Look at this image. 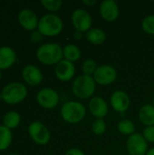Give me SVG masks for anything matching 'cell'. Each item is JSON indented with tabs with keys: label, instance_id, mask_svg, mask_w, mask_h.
I'll use <instances>...</instances> for the list:
<instances>
[{
	"label": "cell",
	"instance_id": "7a4b0ae2",
	"mask_svg": "<svg viewBox=\"0 0 154 155\" xmlns=\"http://www.w3.org/2000/svg\"><path fill=\"white\" fill-rule=\"evenodd\" d=\"M96 89V83L93 76L82 74L74 79L72 91L80 99H87L93 95Z\"/></svg>",
	"mask_w": 154,
	"mask_h": 155
},
{
	"label": "cell",
	"instance_id": "d4e9b609",
	"mask_svg": "<svg viewBox=\"0 0 154 155\" xmlns=\"http://www.w3.org/2000/svg\"><path fill=\"white\" fill-rule=\"evenodd\" d=\"M41 4L46 10L55 12L62 7L63 2L61 0H42Z\"/></svg>",
	"mask_w": 154,
	"mask_h": 155
},
{
	"label": "cell",
	"instance_id": "83f0119b",
	"mask_svg": "<svg viewBox=\"0 0 154 155\" xmlns=\"http://www.w3.org/2000/svg\"><path fill=\"white\" fill-rule=\"evenodd\" d=\"M143 136L147 143H154V126H146V128L143 130Z\"/></svg>",
	"mask_w": 154,
	"mask_h": 155
},
{
	"label": "cell",
	"instance_id": "30bf717a",
	"mask_svg": "<svg viewBox=\"0 0 154 155\" xmlns=\"http://www.w3.org/2000/svg\"><path fill=\"white\" fill-rule=\"evenodd\" d=\"M59 94L52 88H44L36 95V101L44 109H53L59 104Z\"/></svg>",
	"mask_w": 154,
	"mask_h": 155
},
{
	"label": "cell",
	"instance_id": "ac0fdd59",
	"mask_svg": "<svg viewBox=\"0 0 154 155\" xmlns=\"http://www.w3.org/2000/svg\"><path fill=\"white\" fill-rule=\"evenodd\" d=\"M139 119L146 126H154L153 104H145L139 111Z\"/></svg>",
	"mask_w": 154,
	"mask_h": 155
},
{
	"label": "cell",
	"instance_id": "52a82bcc",
	"mask_svg": "<svg viewBox=\"0 0 154 155\" xmlns=\"http://www.w3.org/2000/svg\"><path fill=\"white\" fill-rule=\"evenodd\" d=\"M72 24L76 31L88 32L92 26V16L85 9H76L72 14Z\"/></svg>",
	"mask_w": 154,
	"mask_h": 155
},
{
	"label": "cell",
	"instance_id": "e0dca14e",
	"mask_svg": "<svg viewBox=\"0 0 154 155\" xmlns=\"http://www.w3.org/2000/svg\"><path fill=\"white\" fill-rule=\"evenodd\" d=\"M16 60V54L15 50L9 46L0 47V70L8 69Z\"/></svg>",
	"mask_w": 154,
	"mask_h": 155
},
{
	"label": "cell",
	"instance_id": "277c9868",
	"mask_svg": "<svg viewBox=\"0 0 154 155\" xmlns=\"http://www.w3.org/2000/svg\"><path fill=\"white\" fill-rule=\"evenodd\" d=\"M64 28L62 19L54 14H47L41 17L37 29L44 36H55L59 35Z\"/></svg>",
	"mask_w": 154,
	"mask_h": 155
},
{
	"label": "cell",
	"instance_id": "603a6c76",
	"mask_svg": "<svg viewBox=\"0 0 154 155\" xmlns=\"http://www.w3.org/2000/svg\"><path fill=\"white\" fill-rule=\"evenodd\" d=\"M117 129L119 133H121L123 135H132L135 132V126L134 124L128 119H123L120 121L117 124Z\"/></svg>",
	"mask_w": 154,
	"mask_h": 155
},
{
	"label": "cell",
	"instance_id": "cb8c5ba5",
	"mask_svg": "<svg viewBox=\"0 0 154 155\" xmlns=\"http://www.w3.org/2000/svg\"><path fill=\"white\" fill-rule=\"evenodd\" d=\"M96 69H97V64H96L95 61H93V59L85 60L82 65V71H83L84 74H85V75H90V76L93 75Z\"/></svg>",
	"mask_w": 154,
	"mask_h": 155
},
{
	"label": "cell",
	"instance_id": "1f68e13d",
	"mask_svg": "<svg viewBox=\"0 0 154 155\" xmlns=\"http://www.w3.org/2000/svg\"><path fill=\"white\" fill-rule=\"evenodd\" d=\"M146 155H154V148L151 149V150H150L149 152H147Z\"/></svg>",
	"mask_w": 154,
	"mask_h": 155
},
{
	"label": "cell",
	"instance_id": "d6986e66",
	"mask_svg": "<svg viewBox=\"0 0 154 155\" xmlns=\"http://www.w3.org/2000/svg\"><path fill=\"white\" fill-rule=\"evenodd\" d=\"M85 37L88 42H90L93 45H102L105 39H106V35L104 31L101 28H92L88 32H86Z\"/></svg>",
	"mask_w": 154,
	"mask_h": 155
},
{
	"label": "cell",
	"instance_id": "4316f807",
	"mask_svg": "<svg viewBox=\"0 0 154 155\" xmlns=\"http://www.w3.org/2000/svg\"><path fill=\"white\" fill-rule=\"evenodd\" d=\"M92 131L96 135H102L106 131V124L103 119H96L92 125Z\"/></svg>",
	"mask_w": 154,
	"mask_h": 155
},
{
	"label": "cell",
	"instance_id": "4dcf8cb0",
	"mask_svg": "<svg viewBox=\"0 0 154 155\" xmlns=\"http://www.w3.org/2000/svg\"><path fill=\"white\" fill-rule=\"evenodd\" d=\"M83 3H84V5H88V6H93V5L96 4V1H95V0H84Z\"/></svg>",
	"mask_w": 154,
	"mask_h": 155
},
{
	"label": "cell",
	"instance_id": "5b68a950",
	"mask_svg": "<svg viewBox=\"0 0 154 155\" xmlns=\"http://www.w3.org/2000/svg\"><path fill=\"white\" fill-rule=\"evenodd\" d=\"M1 94L2 100L6 104H16L25 99L27 95V89L21 83H10L3 88Z\"/></svg>",
	"mask_w": 154,
	"mask_h": 155
},
{
	"label": "cell",
	"instance_id": "ffe728a7",
	"mask_svg": "<svg viewBox=\"0 0 154 155\" xmlns=\"http://www.w3.org/2000/svg\"><path fill=\"white\" fill-rule=\"evenodd\" d=\"M63 55L65 60L74 63L80 59L81 50L76 45H74L73 44H69V45H66L63 48Z\"/></svg>",
	"mask_w": 154,
	"mask_h": 155
},
{
	"label": "cell",
	"instance_id": "f1b7e54d",
	"mask_svg": "<svg viewBox=\"0 0 154 155\" xmlns=\"http://www.w3.org/2000/svg\"><path fill=\"white\" fill-rule=\"evenodd\" d=\"M30 39L34 43H39L43 39V35L38 30H34L32 32V34L30 35Z\"/></svg>",
	"mask_w": 154,
	"mask_h": 155
},
{
	"label": "cell",
	"instance_id": "5bb4252c",
	"mask_svg": "<svg viewBox=\"0 0 154 155\" xmlns=\"http://www.w3.org/2000/svg\"><path fill=\"white\" fill-rule=\"evenodd\" d=\"M88 107L91 114L96 119H103L109 111L108 104L105 100L99 96L93 97L89 102Z\"/></svg>",
	"mask_w": 154,
	"mask_h": 155
},
{
	"label": "cell",
	"instance_id": "9c48e42d",
	"mask_svg": "<svg viewBox=\"0 0 154 155\" xmlns=\"http://www.w3.org/2000/svg\"><path fill=\"white\" fill-rule=\"evenodd\" d=\"M126 148L130 155H146L148 151V143L140 134H133L129 136Z\"/></svg>",
	"mask_w": 154,
	"mask_h": 155
},
{
	"label": "cell",
	"instance_id": "836d02e7",
	"mask_svg": "<svg viewBox=\"0 0 154 155\" xmlns=\"http://www.w3.org/2000/svg\"><path fill=\"white\" fill-rule=\"evenodd\" d=\"M10 155H19V154H10Z\"/></svg>",
	"mask_w": 154,
	"mask_h": 155
},
{
	"label": "cell",
	"instance_id": "8992f818",
	"mask_svg": "<svg viewBox=\"0 0 154 155\" xmlns=\"http://www.w3.org/2000/svg\"><path fill=\"white\" fill-rule=\"evenodd\" d=\"M28 134L32 140L39 145H45L49 143L51 138L49 130L40 122H33L30 124L28 127Z\"/></svg>",
	"mask_w": 154,
	"mask_h": 155
},
{
	"label": "cell",
	"instance_id": "8fae6325",
	"mask_svg": "<svg viewBox=\"0 0 154 155\" xmlns=\"http://www.w3.org/2000/svg\"><path fill=\"white\" fill-rule=\"evenodd\" d=\"M100 15L101 16L108 22L115 21L120 14L119 6L114 0H104L100 5Z\"/></svg>",
	"mask_w": 154,
	"mask_h": 155
},
{
	"label": "cell",
	"instance_id": "6da1fadb",
	"mask_svg": "<svg viewBox=\"0 0 154 155\" xmlns=\"http://www.w3.org/2000/svg\"><path fill=\"white\" fill-rule=\"evenodd\" d=\"M38 61L46 65L57 64L63 60V48L59 44L47 43L38 47L36 51Z\"/></svg>",
	"mask_w": 154,
	"mask_h": 155
},
{
	"label": "cell",
	"instance_id": "ba28073f",
	"mask_svg": "<svg viewBox=\"0 0 154 155\" xmlns=\"http://www.w3.org/2000/svg\"><path fill=\"white\" fill-rule=\"evenodd\" d=\"M93 77L96 84L101 85H109L116 80L117 71L111 65L103 64L97 67Z\"/></svg>",
	"mask_w": 154,
	"mask_h": 155
},
{
	"label": "cell",
	"instance_id": "9a60e30c",
	"mask_svg": "<svg viewBox=\"0 0 154 155\" xmlns=\"http://www.w3.org/2000/svg\"><path fill=\"white\" fill-rule=\"evenodd\" d=\"M111 105L113 109L118 113H124L130 107V98L123 91H115L111 96Z\"/></svg>",
	"mask_w": 154,
	"mask_h": 155
},
{
	"label": "cell",
	"instance_id": "2e32d148",
	"mask_svg": "<svg viewBox=\"0 0 154 155\" xmlns=\"http://www.w3.org/2000/svg\"><path fill=\"white\" fill-rule=\"evenodd\" d=\"M22 76L24 81L29 85L35 86L42 83L43 81V74L39 68L34 65L28 64L24 67L22 72Z\"/></svg>",
	"mask_w": 154,
	"mask_h": 155
},
{
	"label": "cell",
	"instance_id": "d6a6232c",
	"mask_svg": "<svg viewBox=\"0 0 154 155\" xmlns=\"http://www.w3.org/2000/svg\"><path fill=\"white\" fill-rule=\"evenodd\" d=\"M1 78H2V73H1V70H0V80H1Z\"/></svg>",
	"mask_w": 154,
	"mask_h": 155
},
{
	"label": "cell",
	"instance_id": "e575fe53",
	"mask_svg": "<svg viewBox=\"0 0 154 155\" xmlns=\"http://www.w3.org/2000/svg\"><path fill=\"white\" fill-rule=\"evenodd\" d=\"M153 106H154V97H153Z\"/></svg>",
	"mask_w": 154,
	"mask_h": 155
},
{
	"label": "cell",
	"instance_id": "484cf974",
	"mask_svg": "<svg viewBox=\"0 0 154 155\" xmlns=\"http://www.w3.org/2000/svg\"><path fill=\"white\" fill-rule=\"evenodd\" d=\"M142 27L145 33L154 35V15H148L143 20Z\"/></svg>",
	"mask_w": 154,
	"mask_h": 155
},
{
	"label": "cell",
	"instance_id": "7c38bea8",
	"mask_svg": "<svg viewBox=\"0 0 154 155\" xmlns=\"http://www.w3.org/2000/svg\"><path fill=\"white\" fill-rule=\"evenodd\" d=\"M18 22L20 25L27 31H34L38 26L39 20L36 14L31 9H23L19 12Z\"/></svg>",
	"mask_w": 154,
	"mask_h": 155
},
{
	"label": "cell",
	"instance_id": "f546056e",
	"mask_svg": "<svg viewBox=\"0 0 154 155\" xmlns=\"http://www.w3.org/2000/svg\"><path fill=\"white\" fill-rule=\"evenodd\" d=\"M64 155H84V152L79 150V149H76V148H73V149H70L68 150L65 154Z\"/></svg>",
	"mask_w": 154,
	"mask_h": 155
},
{
	"label": "cell",
	"instance_id": "3957f363",
	"mask_svg": "<svg viewBox=\"0 0 154 155\" xmlns=\"http://www.w3.org/2000/svg\"><path fill=\"white\" fill-rule=\"evenodd\" d=\"M86 114V109L83 104L76 101H69L63 104L61 108V116L68 124L80 123Z\"/></svg>",
	"mask_w": 154,
	"mask_h": 155
},
{
	"label": "cell",
	"instance_id": "44dd1931",
	"mask_svg": "<svg viewBox=\"0 0 154 155\" xmlns=\"http://www.w3.org/2000/svg\"><path fill=\"white\" fill-rule=\"evenodd\" d=\"M20 122H21L20 114L17 112H15V111L8 112L4 116V119H3L4 126H5L6 128H8L10 130L14 129V128H16L19 125Z\"/></svg>",
	"mask_w": 154,
	"mask_h": 155
},
{
	"label": "cell",
	"instance_id": "4fadbf2b",
	"mask_svg": "<svg viewBox=\"0 0 154 155\" xmlns=\"http://www.w3.org/2000/svg\"><path fill=\"white\" fill-rule=\"evenodd\" d=\"M75 74L74 63L63 59L55 66V75L61 82H68L73 79Z\"/></svg>",
	"mask_w": 154,
	"mask_h": 155
},
{
	"label": "cell",
	"instance_id": "7402d4cb",
	"mask_svg": "<svg viewBox=\"0 0 154 155\" xmlns=\"http://www.w3.org/2000/svg\"><path fill=\"white\" fill-rule=\"evenodd\" d=\"M12 142V133L10 129L0 125V151L6 150Z\"/></svg>",
	"mask_w": 154,
	"mask_h": 155
}]
</instances>
